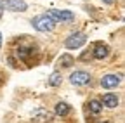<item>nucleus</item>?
I'll use <instances>...</instances> for the list:
<instances>
[{
    "label": "nucleus",
    "instance_id": "nucleus-1",
    "mask_svg": "<svg viewBox=\"0 0 125 123\" xmlns=\"http://www.w3.org/2000/svg\"><path fill=\"white\" fill-rule=\"evenodd\" d=\"M31 26H33L35 29H38V31H52L54 26H56V23H52L43 14V16H37V18L31 19Z\"/></svg>",
    "mask_w": 125,
    "mask_h": 123
},
{
    "label": "nucleus",
    "instance_id": "nucleus-2",
    "mask_svg": "<svg viewBox=\"0 0 125 123\" xmlns=\"http://www.w3.org/2000/svg\"><path fill=\"white\" fill-rule=\"evenodd\" d=\"M85 42H87V37L83 33H73L66 38L64 45H66V49H80Z\"/></svg>",
    "mask_w": 125,
    "mask_h": 123
},
{
    "label": "nucleus",
    "instance_id": "nucleus-3",
    "mask_svg": "<svg viewBox=\"0 0 125 123\" xmlns=\"http://www.w3.org/2000/svg\"><path fill=\"white\" fill-rule=\"evenodd\" d=\"M0 7H5L9 10H14V12H24L28 9V5L24 2H21V0H2L0 2Z\"/></svg>",
    "mask_w": 125,
    "mask_h": 123
},
{
    "label": "nucleus",
    "instance_id": "nucleus-4",
    "mask_svg": "<svg viewBox=\"0 0 125 123\" xmlns=\"http://www.w3.org/2000/svg\"><path fill=\"white\" fill-rule=\"evenodd\" d=\"M70 82H71L73 85H87V83L90 82V75H89L87 71L78 69V71H75V73L70 75Z\"/></svg>",
    "mask_w": 125,
    "mask_h": 123
},
{
    "label": "nucleus",
    "instance_id": "nucleus-5",
    "mask_svg": "<svg viewBox=\"0 0 125 123\" xmlns=\"http://www.w3.org/2000/svg\"><path fill=\"white\" fill-rule=\"evenodd\" d=\"M120 82H122L120 75H106V76H103V78H101L103 88H115V87L120 85Z\"/></svg>",
    "mask_w": 125,
    "mask_h": 123
},
{
    "label": "nucleus",
    "instance_id": "nucleus-6",
    "mask_svg": "<svg viewBox=\"0 0 125 123\" xmlns=\"http://www.w3.org/2000/svg\"><path fill=\"white\" fill-rule=\"evenodd\" d=\"M52 120V113L49 111H43V109H38L33 113V121L35 123H49Z\"/></svg>",
    "mask_w": 125,
    "mask_h": 123
},
{
    "label": "nucleus",
    "instance_id": "nucleus-7",
    "mask_svg": "<svg viewBox=\"0 0 125 123\" xmlns=\"http://www.w3.org/2000/svg\"><path fill=\"white\" fill-rule=\"evenodd\" d=\"M101 104H104L106 107H116L118 106V97L115 94H104Z\"/></svg>",
    "mask_w": 125,
    "mask_h": 123
},
{
    "label": "nucleus",
    "instance_id": "nucleus-8",
    "mask_svg": "<svg viewBox=\"0 0 125 123\" xmlns=\"http://www.w3.org/2000/svg\"><path fill=\"white\" fill-rule=\"evenodd\" d=\"M108 54H109V47H108V45H97V47L94 49V57H96V59H104Z\"/></svg>",
    "mask_w": 125,
    "mask_h": 123
},
{
    "label": "nucleus",
    "instance_id": "nucleus-9",
    "mask_svg": "<svg viewBox=\"0 0 125 123\" xmlns=\"http://www.w3.org/2000/svg\"><path fill=\"white\" fill-rule=\"evenodd\" d=\"M56 114L57 116H68L70 114V106L66 104V102H57L56 104Z\"/></svg>",
    "mask_w": 125,
    "mask_h": 123
},
{
    "label": "nucleus",
    "instance_id": "nucleus-10",
    "mask_svg": "<svg viewBox=\"0 0 125 123\" xmlns=\"http://www.w3.org/2000/svg\"><path fill=\"white\" fill-rule=\"evenodd\" d=\"M31 52H33V49H31V47H21V45H19V47L16 49V54H18V57H19L21 61H26Z\"/></svg>",
    "mask_w": 125,
    "mask_h": 123
},
{
    "label": "nucleus",
    "instance_id": "nucleus-11",
    "mask_svg": "<svg viewBox=\"0 0 125 123\" xmlns=\"http://www.w3.org/2000/svg\"><path fill=\"white\" fill-rule=\"evenodd\" d=\"M73 63H75V59H73L70 54H62V56L59 57V64H61L62 68H70V66H73Z\"/></svg>",
    "mask_w": 125,
    "mask_h": 123
},
{
    "label": "nucleus",
    "instance_id": "nucleus-12",
    "mask_svg": "<svg viewBox=\"0 0 125 123\" xmlns=\"http://www.w3.org/2000/svg\"><path fill=\"white\" fill-rule=\"evenodd\" d=\"M89 111H90L92 114H99V113L103 111V104H101L99 101H90V102H89Z\"/></svg>",
    "mask_w": 125,
    "mask_h": 123
},
{
    "label": "nucleus",
    "instance_id": "nucleus-13",
    "mask_svg": "<svg viewBox=\"0 0 125 123\" xmlns=\"http://www.w3.org/2000/svg\"><path fill=\"white\" fill-rule=\"evenodd\" d=\"M57 14H59V19L61 21H66V23H70V21L75 19V14L71 10H57Z\"/></svg>",
    "mask_w": 125,
    "mask_h": 123
},
{
    "label": "nucleus",
    "instance_id": "nucleus-14",
    "mask_svg": "<svg viewBox=\"0 0 125 123\" xmlns=\"http://www.w3.org/2000/svg\"><path fill=\"white\" fill-rule=\"evenodd\" d=\"M61 73L59 71H54L52 75H51V78H49V85L51 87H57V85H61Z\"/></svg>",
    "mask_w": 125,
    "mask_h": 123
},
{
    "label": "nucleus",
    "instance_id": "nucleus-15",
    "mask_svg": "<svg viewBox=\"0 0 125 123\" xmlns=\"http://www.w3.org/2000/svg\"><path fill=\"white\" fill-rule=\"evenodd\" d=\"M104 4H108V5H111V4H115V0H103Z\"/></svg>",
    "mask_w": 125,
    "mask_h": 123
},
{
    "label": "nucleus",
    "instance_id": "nucleus-16",
    "mask_svg": "<svg viewBox=\"0 0 125 123\" xmlns=\"http://www.w3.org/2000/svg\"><path fill=\"white\" fill-rule=\"evenodd\" d=\"M9 64H10V66H12V68H14V66H16V63H14V59H12V57H9Z\"/></svg>",
    "mask_w": 125,
    "mask_h": 123
},
{
    "label": "nucleus",
    "instance_id": "nucleus-17",
    "mask_svg": "<svg viewBox=\"0 0 125 123\" xmlns=\"http://www.w3.org/2000/svg\"><path fill=\"white\" fill-rule=\"evenodd\" d=\"M2 14H4V9H2V7H0V18H2Z\"/></svg>",
    "mask_w": 125,
    "mask_h": 123
},
{
    "label": "nucleus",
    "instance_id": "nucleus-18",
    "mask_svg": "<svg viewBox=\"0 0 125 123\" xmlns=\"http://www.w3.org/2000/svg\"><path fill=\"white\" fill-rule=\"evenodd\" d=\"M0 45H2V35H0Z\"/></svg>",
    "mask_w": 125,
    "mask_h": 123
},
{
    "label": "nucleus",
    "instance_id": "nucleus-19",
    "mask_svg": "<svg viewBox=\"0 0 125 123\" xmlns=\"http://www.w3.org/2000/svg\"><path fill=\"white\" fill-rule=\"evenodd\" d=\"M104 123H109V121H104Z\"/></svg>",
    "mask_w": 125,
    "mask_h": 123
}]
</instances>
